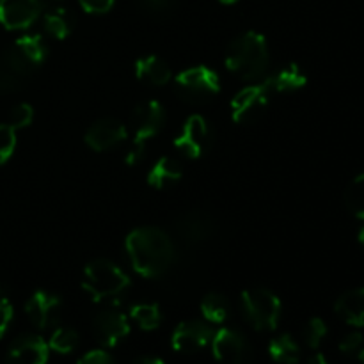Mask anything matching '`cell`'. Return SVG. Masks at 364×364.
I'll return each mask as SVG.
<instances>
[{"label":"cell","instance_id":"obj_1","mask_svg":"<svg viewBox=\"0 0 364 364\" xmlns=\"http://www.w3.org/2000/svg\"><path fill=\"white\" fill-rule=\"evenodd\" d=\"M127 255L132 269L144 277H159L176 258L173 240L159 228H137L127 237Z\"/></svg>","mask_w":364,"mask_h":364},{"label":"cell","instance_id":"obj_2","mask_svg":"<svg viewBox=\"0 0 364 364\" xmlns=\"http://www.w3.org/2000/svg\"><path fill=\"white\" fill-rule=\"evenodd\" d=\"M226 66L242 80H258L269 66V46L259 32H245L235 39L226 53Z\"/></svg>","mask_w":364,"mask_h":364},{"label":"cell","instance_id":"obj_3","mask_svg":"<svg viewBox=\"0 0 364 364\" xmlns=\"http://www.w3.org/2000/svg\"><path fill=\"white\" fill-rule=\"evenodd\" d=\"M82 287L92 301H112L130 287V277L116 263L109 259H95L85 267Z\"/></svg>","mask_w":364,"mask_h":364},{"label":"cell","instance_id":"obj_4","mask_svg":"<svg viewBox=\"0 0 364 364\" xmlns=\"http://www.w3.org/2000/svg\"><path fill=\"white\" fill-rule=\"evenodd\" d=\"M166 123V112L159 102H144L132 112V130H134V141L127 155L128 166H135L141 162L146 151V144L149 139L155 137L162 130Z\"/></svg>","mask_w":364,"mask_h":364},{"label":"cell","instance_id":"obj_5","mask_svg":"<svg viewBox=\"0 0 364 364\" xmlns=\"http://www.w3.org/2000/svg\"><path fill=\"white\" fill-rule=\"evenodd\" d=\"M242 311L256 331H274L281 316V301L265 288H252L242 294Z\"/></svg>","mask_w":364,"mask_h":364},{"label":"cell","instance_id":"obj_6","mask_svg":"<svg viewBox=\"0 0 364 364\" xmlns=\"http://www.w3.org/2000/svg\"><path fill=\"white\" fill-rule=\"evenodd\" d=\"M174 87L181 100L199 105L219 95V75L206 66L188 68L174 78Z\"/></svg>","mask_w":364,"mask_h":364},{"label":"cell","instance_id":"obj_7","mask_svg":"<svg viewBox=\"0 0 364 364\" xmlns=\"http://www.w3.org/2000/svg\"><path fill=\"white\" fill-rule=\"evenodd\" d=\"M272 95L274 92L267 78L259 84L247 85L240 92H237L231 100V117L235 123H249V121L256 119L269 105Z\"/></svg>","mask_w":364,"mask_h":364},{"label":"cell","instance_id":"obj_8","mask_svg":"<svg viewBox=\"0 0 364 364\" xmlns=\"http://www.w3.org/2000/svg\"><path fill=\"white\" fill-rule=\"evenodd\" d=\"M213 358L219 364H251L252 350L244 334L233 329H220L212 338Z\"/></svg>","mask_w":364,"mask_h":364},{"label":"cell","instance_id":"obj_9","mask_svg":"<svg viewBox=\"0 0 364 364\" xmlns=\"http://www.w3.org/2000/svg\"><path fill=\"white\" fill-rule=\"evenodd\" d=\"M34 70V64L14 45L13 48L0 53V95L14 92L23 87Z\"/></svg>","mask_w":364,"mask_h":364},{"label":"cell","instance_id":"obj_10","mask_svg":"<svg viewBox=\"0 0 364 364\" xmlns=\"http://www.w3.org/2000/svg\"><path fill=\"white\" fill-rule=\"evenodd\" d=\"M174 148L187 159H199L210 148V127L203 116L188 117L181 128L180 135L174 139Z\"/></svg>","mask_w":364,"mask_h":364},{"label":"cell","instance_id":"obj_11","mask_svg":"<svg viewBox=\"0 0 364 364\" xmlns=\"http://www.w3.org/2000/svg\"><path fill=\"white\" fill-rule=\"evenodd\" d=\"M41 0H0V23L7 31H23L39 18Z\"/></svg>","mask_w":364,"mask_h":364},{"label":"cell","instance_id":"obj_12","mask_svg":"<svg viewBox=\"0 0 364 364\" xmlns=\"http://www.w3.org/2000/svg\"><path fill=\"white\" fill-rule=\"evenodd\" d=\"M63 302L48 291H36L25 304V313L36 329H50L59 322Z\"/></svg>","mask_w":364,"mask_h":364},{"label":"cell","instance_id":"obj_13","mask_svg":"<svg viewBox=\"0 0 364 364\" xmlns=\"http://www.w3.org/2000/svg\"><path fill=\"white\" fill-rule=\"evenodd\" d=\"M213 329L203 322H183L174 329L171 343L180 354H196L212 343Z\"/></svg>","mask_w":364,"mask_h":364},{"label":"cell","instance_id":"obj_14","mask_svg":"<svg viewBox=\"0 0 364 364\" xmlns=\"http://www.w3.org/2000/svg\"><path fill=\"white\" fill-rule=\"evenodd\" d=\"M95 336L103 347H116L130 333V323L127 316L117 309H103L95 316L92 322Z\"/></svg>","mask_w":364,"mask_h":364},{"label":"cell","instance_id":"obj_15","mask_svg":"<svg viewBox=\"0 0 364 364\" xmlns=\"http://www.w3.org/2000/svg\"><path fill=\"white\" fill-rule=\"evenodd\" d=\"M174 228H176V233L187 244H201V242H206L212 237L213 230H215V223H213V217L208 212L191 210V212L183 213L176 220Z\"/></svg>","mask_w":364,"mask_h":364},{"label":"cell","instance_id":"obj_16","mask_svg":"<svg viewBox=\"0 0 364 364\" xmlns=\"http://www.w3.org/2000/svg\"><path fill=\"white\" fill-rule=\"evenodd\" d=\"M50 347L43 338L20 336L7 352V364H46Z\"/></svg>","mask_w":364,"mask_h":364},{"label":"cell","instance_id":"obj_17","mask_svg":"<svg viewBox=\"0 0 364 364\" xmlns=\"http://www.w3.org/2000/svg\"><path fill=\"white\" fill-rule=\"evenodd\" d=\"M127 139V128L117 119H100L85 134V142L95 151H107Z\"/></svg>","mask_w":364,"mask_h":364},{"label":"cell","instance_id":"obj_18","mask_svg":"<svg viewBox=\"0 0 364 364\" xmlns=\"http://www.w3.org/2000/svg\"><path fill=\"white\" fill-rule=\"evenodd\" d=\"M181 176H183V169H181L180 160L174 156H162L149 169L148 183L155 188H167L180 181Z\"/></svg>","mask_w":364,"mask_h":364},{"label":"cell","instance_id":"obj_19","mask_svg":"<svg viewBox=\"0 0 364 364\" xmlns=\"http://www.w3.org/2000/svg\"><path fill=\"white\" fill-rule=\"evenodd\" d=\"M334 309L350 326L364 327V288H355L341 295Z\"/></svg>","mask_w":364,"mask_h":364},{"label":"cell","instance_id":"obj_20","mask_svg":"<svg viewBox=\"0 0 364 364\" xmlns=\"http://www.w3.org/2000/svg\"><path fill=\"white\" fill-rule=\"evenodd\" d=\"M135 75L139 80L149 85H166L171 80V70L164 59L156 55H146L135 63Z\"/></svg>","mask_w":364,"mask_h":364},{"label":"cell","instance_id":"obj_21","mask_svg":"<svg viewBox=\"0 0 364 364\" xmlns=\"http://www.w3.org/2000/svg\"><path fill=\"white\" fill-rule=\"evenodd\" d=\"M43 27L52 38L66 39L75 28V16L66 7H52L43 16Z\"/></svg>","mask_w":364,"mask_h":364},{"label":"cell","instance_id":"obj_22","mask_svg":"<svg viewBox=\"0 0 364 364\" xmlns=\"http://www.w3.org/2000/svg\"><path fill=\"white\" fill-rule=\"evenodd\" d=\"M272 92H291L306 85V75L302 73L301 68L297 64H290V66L283 68L277 73L270 75L267 78Z\"/></svg>","mask_w":364,"mask_h":364},{"label":"cell","instance_id":"obj_23","mask_svg":"<svg viewBox=\"0 0 364 364\" xmlns=\"http://www.w3.org/2000/svg\"><path fill=\"white\" fill-rule=\"evenodd\" d=\"M269 354L277 364H297L301 359V348L290 334H281L270 341Z\"/></svg>","mask_w":364,"mask_h":364},{"label":"cell","instance_id":"obj_24","mask_svg":"<svg viewBox=\"0 0 364 364\" xmlns=\"http://www.w3.org/2000/svg\"><path fill=\"white\" fill-rule=\"evenodd\" d=\"M201 313L208 322L224 323L231 315V304L224 295L208 294L201 302Z\"/></svg>","mask_w":364,"mask_h":364},{"label":"cell","instance_id":"obj_25","mask_svg":"<svg viewBox=\"0 0 364 364\" xmlns=\"http://www.w3.org/2000/svg\"><path fill=\"white\" fill-rule=\"evenodd\" d=\"M14 46H16V48L20 50V52L23 53V55L27 57V59L31 60L36 68H38L39 64L46 59V53H48V46H46L43 36H39V34L23 36V38L16 39Z\"/></svg>","mask_w":364,"mask_h":364},{"label":"cell","instance_id":"obj_26","mask_svg":"<svg viewBox=\"0 0 364 364\" xmlns=\"http://www.w3.org/2000/svg\"><path fill=\"white\" fill-rule=\"evenodd\" d=\"M130 316L137 322V326L144 331H153L162 322V313L156 304H137L130 309Z\"/></svg>","mask_w":364,"mask_h":364},{"label":"cell","instance_id":"obj_27","mask_svg":"<svg viewBox=\"0 0 364 364\" xmlns=\"http://www.w3.org/2000/svg\"><path fill=\"white\" fill-rule=\"evenodd\" d=\"M345 206L352 215L364 220V174H359L345 191Z\"/></svg>","mask_w":364,"mask_h":364},{"label":"cell","instance_id":"obj_28","mask_svg":"<svg viewBox=\"0 0 364 364\" xmlns=\"http://www.w3.org/2000/svg\"><path fill=\"white\" fill-rule=\"evenodd\" d=\"M48 347L59 354H70L78 347V334L71 327H57L50 336Z\"/></svg>","mask_w":364,"mask_h":364},{"label":"cell","instance_id":"obj_29","mask_svg":"<svg viewBox=\"0 0 364 364\" xmlns=\"http://www.w3.org/2000/svg\"><path fill=\"white\" fill-rule=\"evenodd\" d=\"M327 336V326L322 318H311L304 327V341L309 348H318Z\"/></svg>","mask_w":364,"mask_h":364},{"label":"cell","instance_id":"obj_30","mask_svg":"<svg viewBox=\"0 0 364 364\" xmlns=\"http://www.w3.org/2000/svg\"><path fill=\"white\" fill-rule=\"evenodd\" d=\"M16 148V130L11 124H0V166L13 156Z\"/></svg>","mask_w":364,"mask_h":364},{"label":"cell","instance_id":"obj_31","mask_svg":"<svg viewBox=\"0 0 364 364\" xmlns=\"http://www.w3.org/2000/svg\"><path fill=\"white\" fill-rule=\"evenodd\" d=\"M340 352L347 358L361 359L364 355V338L361 333H350L340 341Z\"/></svg>","mask_w":364,"mask_h":364},{"label":"cell","instance_id":"obj_32","mask_svg":"<svg viewBox=\"0 0 364 364\" xmlns=\"http://www.w3.org/2000/svg\"><path fill=\"white\" fill-rule=\"evenodd\" d=\"M32 119H34V110H32V107L28 103H20L9 114V124L14 130L28 127L32 123Z\"/></svg>","mask_w":364,"mask_h":364},{"label":"cell","instance_id":"obj_33","mask_svg":"<svg viewBox=\"0 0 364 364\" xmlns=\"http://www.w3.org/2000/svg\"><path fill=\"white\" fill-rule=\"evenodd\" d=\"M11 320H13V306L7 301L6 295L0 291V338L7 333Z\"/></svg>","mask_w":364,"mask_h":364},{"label":"cell","instance_id":"obj_34","mask_svg":"<svg viewBox=\"0 0 364 364\" xmlns=\"http://www.w3.org/2000/svg\"><path fill=\"white\" fill-rule=\"evenodd\" d=\"M78 2H80V6L84 7L87 13L103 14V13H107V11L112 9V6L116 0H78Z\"/></svg>","mask_w":364,"mask_h":364},{"label":"cell","instance_id":"obj_35","mask_svg":"<svg viewBox=\"0 0 364 364\" xmlns=\"http://www.w3.org/2000/svg\"><path fill=\"white\" fill-rule=\"evenodd\" d=\"M77 364H116V363H114L112 355L107 354L105 350H91L85 355H82V359H78Z\"/></svg>","mask_w":364,"mask_h":364},{"label":"cell","instance_id":"obj_36","mask_svg":"<svg viewBox=\"0 0 364 364\" xmlns=\"http://www.w3.org/2000/svg\"><path fill=\"white\" fill-rule=\"evenodd\" d=\"M142 4H144L149 11H155V13H159V11L169 9V7L173 6V0H142Z\"/></svg>","mask_w":364,"mask_h":364},{"label":"cell","instance_id":"obj_37","mask_svg":"<svg viewBox=\"0 0 364 364\" xmlns=\"http://www.w3.org/2000/svg\"><path fill=\"white\" fill-rule=\"evenodd\" d=\"M132 364H166L160 358H153V355H144V358L135 359Z\"/></svg>","mask_w":364,"mask_h":364},{"label":"cell","instance_id":"obj_38","mask_svg":"<svg viewBox=\"0 0 364 364\" xmlns=\"http://www.w3.org/2000/svg\"><path fill=\"white\" fill-rule=\"evenodd\" d=\"M306 364H329V363H327V359L323 358L322 354H316L313 355V358H309V361Z\"/></svg>","mask_w":364,"mask_h":364},{"label":"cell","instance_id":"obj_39","mask_svg":"<svg viewBox=\"0 0 364 364\" xmlns=\"http://www.w3.org/2000/svg\"><path fill=\"white\" fill-rule=\"evenodd\" d=\"M220 4H224V6H231V4H237L238 0H219Z\"/></svg>","mask_w":364,"mask_h":364},{"label":"cell","instance_id":"obj_40","mask_svg":"<svg viewBox=\"0 0 364 364\" xmlns=\"http://www.w3.org/2000/svg\"><path fill=\"white\" fill-rule=\"evenodd\" d=\"M359 242H361V244L364 245V228L361 231H359Z\"/></svg>","mask_w":364,"mask_h":364},{"label":"cell","instance_id":"obj_41","mask_svg":"<svg viewBox=\"0 0 364 364\" xmlns=\"http://www.w3.org/2000/svg\"><path fill=\"white\" fill-rule=\"evenodd\" d=\"M359 363H361V364H364V355H363V358H361V359H359Z\"/></svg>","mask_w":364,"mask_h":364},{"label":"cell","instance_id":"obj_42","mask_svg":"<svg viewBox=\"0 0 364 364\" xmlns=\"http://www.w3.org/2000/svg\"><path fill=\"white\" fill-rule=\"evenodd\" d=\"M53 2H63V0H53Z\"/></svg>","mask_w":364,"mask_h":364}]
</instances>
